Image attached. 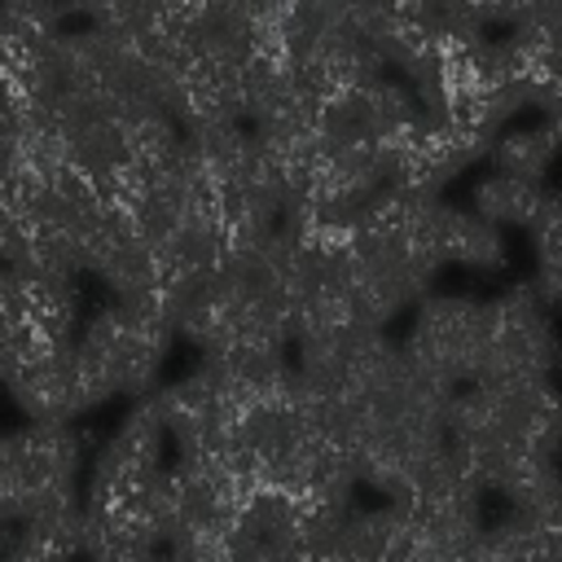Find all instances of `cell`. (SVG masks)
<instances>
[{"label": "cell", "mask_w": 562, "mask_h": 562, "mask_svg": "<svg viewBox=\"0 0 562 562\" xmlns=\"http://www.w3.org/2000/svg\"><path fill=\"white\" fill-rule=\"evenodd\" d=\"M400 351L435 382H474L487 351V303L470 294H426L413 303V325Z\"/></svg>", "instance_id": "6da1fadb"}, {"label": "cell", "mask_w": 562, "mask_h": 562, "mask_svg": "<svg viewBox=\"0 0 562 562\" xmlns=\"http://www.w3.org/2000/svg\"><path fill=\"white\" fill-rule=\"evenodd\" d=\"M544 184L540 180H522V176H505L492 171L470 189V211L492 220L496 228H527L544 202Z\"/></svg>", "instance_id": "3957f363"}, {"label": "cell", "mask_w": 562, "mask_h": 562, "mask_svg": "<svg viewBox=\"0 0 562 562\" xmlns=\"http://www.w3.org/2000/svg\"><path fill=\"white\" fill-rule=\"evenodd\" d=\"M487 162H492V171L544 184L549 167L558 162V119H536V123H522V127H501L492 136Z\"/></svg>", "instance_id": "7a4b0ae2"}, {"label": "cell", "mask_w": 562, "mask_h": 562, "mask_svg": "<svg viewBox=\"0 0 562 562\" xmlns=\"http://www.w3.org/2000/svg\"><path fill=\"white\" fill-rule=\"evenodd\" d=\"M66 26V9L57 0H0V31L26 48L48 44Z\"/></svg>", "instance_id": "277c9868"}]
</instances>
